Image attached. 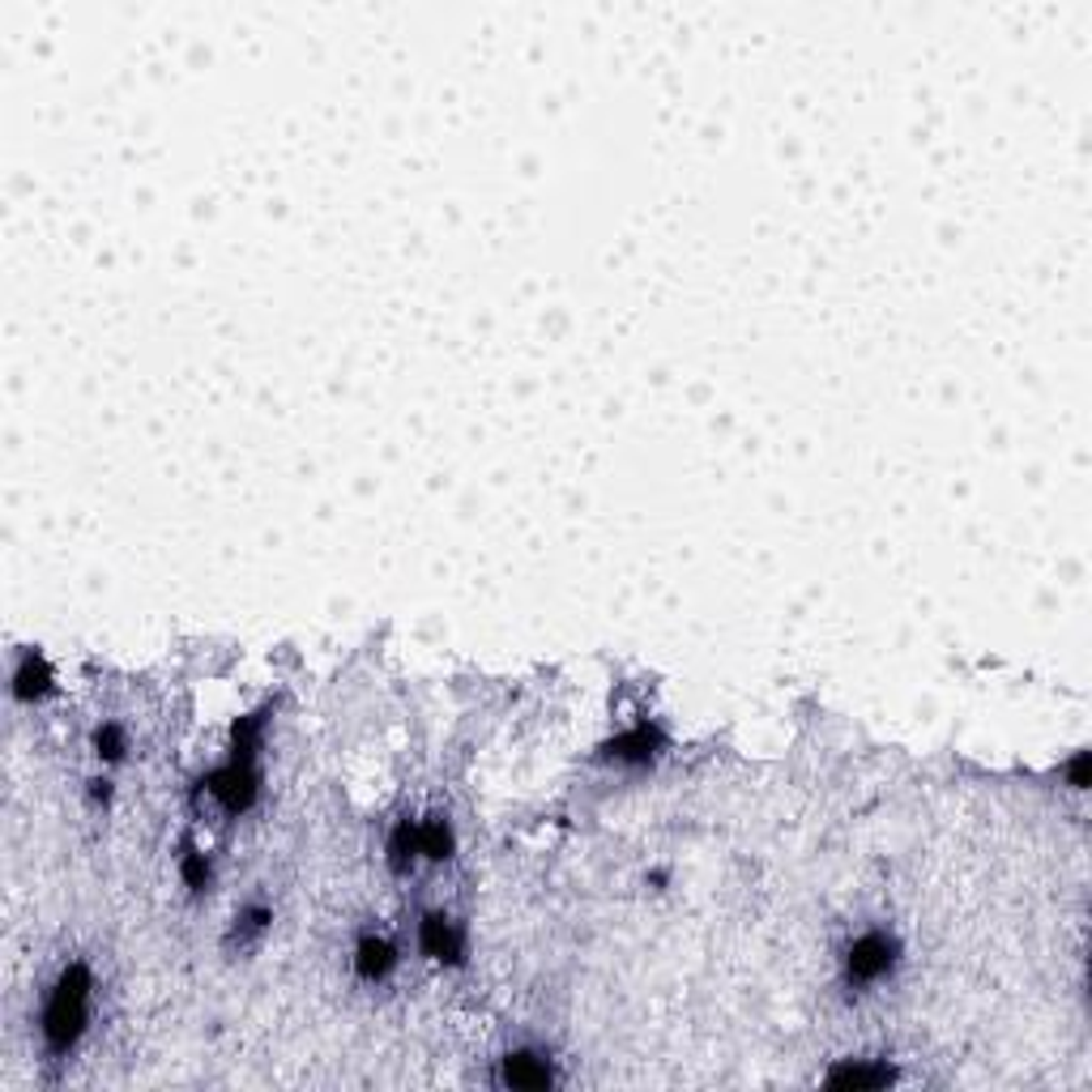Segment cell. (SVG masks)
<instances>
[{"label":"cell","mask_w":1092,"mask_h":1092,"mask_svg":"<svg viewBox=\"0 0 1092 1092\" xmlns=\"http://www.w3.org/2000/svg\"><path fill=\"white\" fill-rule=\"evenodd\" d=\"M658 747H662V739L649 730V726H640V730H632V735H624V739H615V760L619 764H649L653 755H658Z\"/></svg>","instance_id":"7"},{"label":"cell","mask_w":1092,"mask_h":1092,"mask_svg":"<svg viewBox=\"0 0 1092 1092\" xmlns=\"http://www.w3.org/2000/svg\"><path fill=\"white\" fill-rule=\"evenodd\" d=\"M86 1015H90V974L86 965H73L60 974L43 1003V1042L56 1058L78 1046V1037L86 1033Z\"/></svg>","instance_id":"1"},{"label":"cell","mask_w":1092,"mask_h":1092,"mask_svg":"<svg viewBox=\"0 0 1092 1092\" xmlns=\"http://www.w3.org/2000/svg\"><path fill=\"white\" fill-rule=\"evenodd\" d=\"M550 1080H555L550 1062L538 1054H508L504 1071H500V1084H508V1089H546Z\"/></svg>","instance_id":"5"},{"label":"cell","mask_w":1092,"mask_h":1092,"mask_svg":"<svg viewBox=\"0 0 1092 1092\" xmlns=\"http://www.w3.org/2000/svg\"><path fill=\"white\" fill-rule=\"evenodd\" d=\"M180 871H184V884H189L193 892H201V888L209 884V866H205V854H196L193 845L184 850V858H180Z\"/></svg>","instance_id":"10"},{"label":"cell","mask_w":1092,"mask_h":1092,"mask_svg":"<svg viewBox=\"0 0 1092 1092\" xmlns=\"http://www.w3.org/2000/svg\"><path fill=\"white\" fill-rule=\"evenodd\" d=\"M43 692H52V670L39 653H26L13 666V696L18 701H39Z\"/></svg>","instance_id":"6"},{"label":"cell","mask_w":1092,"mask_h":1092,"mask_svg":"<svg viewBox=\"0 0 1092 1092\" xmlns=\"http://www.w3.org/2000/svg\"><path fill=\"white\" fill-rule=\"evenodd\" d=\"M900 960V943L884 931H866L850 943L845 952V981L850 986H879L884 977L897 969Z\"/></svg>","instance_id":"2"},{"label":"cell","mask_w":1092,"mask_h":1092,"mask_svg":"<svg viewBox=\"0 0 1092 1092\" xmlns=\"http://www.w3.org/2000/svg\"><path fill=\"white\" fill-rule=\"evenodd\" d=\"M393 969H397V952H393L389 939L380 935L359 939V947H354V974H359V981H385Z\"/></svg>","instance_id":"4"},{"label":"cell","mask_w":1092,"mask_h":1092,"mask_svg":"<svg viewBox=\"0 0 1092 1092\" xmlns=\"http://www.w3.org/2000/svg\"><path fill=\"white\" fill-rule=\"evenodd\" d=\"M94 751H99V760H120V755L128 751L124 730H120V726H103V730L94 735Z\"/></svg>","instance_id":"9"},{"label":"cell","mask_w":1092,"mask_h":1092,"mask_svg":"<svg viewBox=\"0 0 1092 1092\" xmlns=\"http://www.w3.org/2000/svg\"><path fill=\"white\" fill-rule=\"evenodd\" d=\"M419 947H423V956L431 960H448V965H457L462 956H466V935H462V926L453 922V918H444V913H428L423 922H419Z\"/></svg>","instance_id":"3"},{"label":"cell","mask_w":1092,"mask_h":1092,"mask_svg":"<svg viewBox=\"0 0 1092 1092\" xmlns=\"http://www.w3.org/2000/svg\"><path fill=\"white\" fill-rule=\"evenodd\" d=\"M419 845H423V858H448L453 854V828H448V819H423L419 823Z\"/></svg>","instance_id":"8"}]
</instances>
